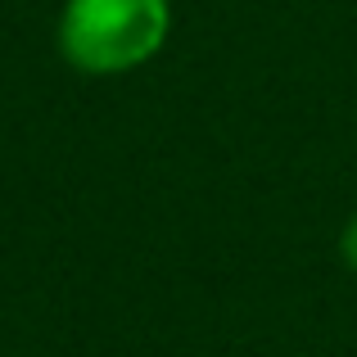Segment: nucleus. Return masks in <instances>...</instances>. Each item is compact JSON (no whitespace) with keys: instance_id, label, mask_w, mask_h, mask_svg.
<instances>
[{"instance_id":"obj_1","label":"nucleus","mask_w":357,"mask_h":357,"mask_svg":"<svg viewBox=\"0 0 357 357\" xmlns=\"http://www.w3.org/2000/svg\"><path fill=\"white\" fill-rule=\"evenodd\" d=\"M172 0H63L54 41L68 68L86 77L136 73L167 45Z\"/></svg>"},{"instance_id":"obj_2","label":"nucleus","mask_w":357,"mask_h":357,"mask_svg":"<svg viewBox=\"0 0 357 357\" xmlns=\"http://www.w3.org/2000/svg\"><path fill=\"white\" fill-rule=\"evenodd\" d=\"M340 258H344L349 271H357V213L349 218V227L340 231Z\"/></svg>"}]
</instances>
